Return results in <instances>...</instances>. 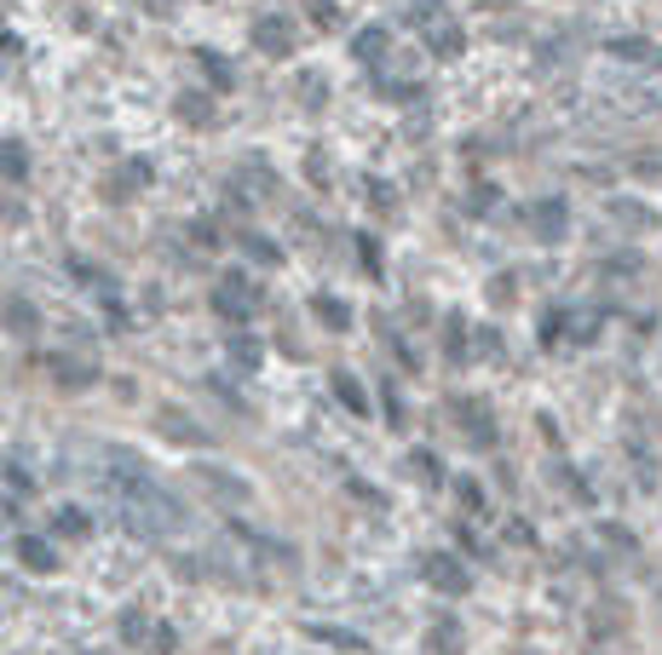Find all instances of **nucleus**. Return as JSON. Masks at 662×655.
<instances>
[{
	"instance_id": "obj_13",
	"label": "nucleus",
	"mask_w": 662,
	"mask_h": 655,
	"mask_svg": "<svg viewBox=\"0 0 662 655\" xmlns=\"http://www.w3.org/2000/svg\"><path fill=\"white\" fill-rule=\"evenodd\" d=\"M225 357H231L236 368H248V374H254V368L266 362V345H259L254 334H231V339H225Z\"/></svg>"
},
{
	"instance_id": "obj_25",
	"label": "nucleus",
	"mask_w": 662,
	"mask_h": 655,
	"mask_svg": "<svg viewBox=\"0 0 662 655\" xmlns=\"http://www.w3.org/2000/svg\"><path fill=\"white\" fill-rule=\"evenodd\" d=\"M438 17H444V12H438V7H432V0H420V7L409 12V24H415V29H432V24H438Z\"/></svg>"
},
{
	"instance_id": "obj_22",
	"label": "nucleus",
	"mask_w": 662,
	"mask_h": 655,
	"mask_svg": "<svg viewBox=\"0 0 662 655\" xmlns=\"http://www.w3.org/2000/svg\"><path fill=\"white\" fill-rule=\"evenodd\" d=\"M70 276H75V282H87V288H110L105 271H98V264H82V259H70Z\"/></svg>"
},
{
	"instance_id": "obj_11",
	"label": "nucleus",
	"mask_w": 662,
	"mask_h": 655,
	"mask_svg": "<svg viewBox=\"0 0 662 655\" xmlns=\"http://www.w3.org/2000/svg\"><path fill=\"white\" fill-rule=\"evenodd\" d=\"M311 317L323 328H334V334H346V328H352V305H340L334 294H311Z\"/></svg>"
},
{
	"instance_id": "obj_18",
	"label": "nucleus",
	"mask_w": 662,
	"mask_h": 655,
	"mask_svg": "<svg viewBox=\"0 0 662 655\" xmlns=\"http://www.w3.org/2000/svg\"><path fill=\"white\" fill-rule=\"evenodd\" d=\"M122 644H150V621H145V609H122Z\"/></svg>"
},
{
	"instance_id": "obj_8",
	"label": "nucleus",
	"mask_w": 662,
	"mask_h": 655,
	"mask_svg": "<svg viewBox=\"0 0 662 655\" xmlns=\"http://www.w3.org/2000/svg\"><path fill=\"white\" fill-rule=\"evenodd\" d=\"M0 322H7L12 328V334H41V311H35V305L29 299H7V305H0Z\"/></svg>"
},
{
	"instance_id": "obj_30",
	"label": "nucleus",
	"mask_w": 662,
	"mask_h": 655,
	"mask_svg": "<svg viewBox=\"0 0 662 655\" xmlns=\"http://www.w3.org/2000/svg\"><path fill=\"white\" fill-rule=\"evenodd\" d=\"M145 7H150V12H173V7H179V0H145Z\"/></svg>"
},
{
	"instance_id": "obj_10",
	"label": "nucleus",
	"mask_w": 662,
	"mask_h": 655,
	"mask_svg": "<svg viewBox=\"0 0 662 655\" xmlns=\"http://www.w3.org/2000/svg\"><path fill=\"white\" fill-rule=\"evenodd\" d=\"M387 52H392V35L387 29H357L352 35V58H357V64H380Z\"/></svg>"
},
{
	"instance_id": "obj_17",
	"label": "nucleus",
	"mask_w": 662,
	"mask_h": 655,
	"mask_svg": "<svg viewBox=\"0 0 662 655\" xmlns=\"http://www.w3.org/2000/svg\"><path fill=\"white\" fill-rule=\"evenodd\" d=\"M243 254H248V259H259V264H271V271L283 264V248H277L271 236H243Z\"/></svg>"
},
{
	"instance_id": "obj_4",
	"label": "nucleus",
	"mask_w": 662,
	"mask_h": 655,
	"mask_svg": "<svg viewBox=\"0 0 662 655\" xmlns=\"http://www.w3.org/2000/svg\"><path fill=\"white\" fill-rule=\"evenodd\" d=\"M196 483H203L213 500H231V506H243V500L254 495V489H248L243 478H236L231 466H196Z\"/></svg>"
},
{
	"instance_id": "obj_12",
	"label": "nucleus",
	"mask_w": 662,
	"mask_h": 655,
	"mask_svg": "<svg viewBox=\"0 0 662 655\" xmlns=\"http://www.w3.org/2000/svg\"><path fill=\"white\" fill-rule=\"evenodd\" d=\"M0 178H7V184L29 178V150L17 145V138H0Z\"/></svg>"
},
{
	"instance_id": "obj_9",
	"label": "nucleus",
	"mask_w": 662,
	"mask_h": 655,
	"mask_svg": "<svg viewBox=\"0 0 662 655\" xmlns=\"http://www.w3.org/2000/svg\"><path fill=\"white\" fill-rule=\"evenodd\" d=\"M329 385H334V397L346 403V415H369V392L357 385V374H346V368H334V374H329Z\"/></svg>"
},
{
	"instance_id": "obj_20",
	"label": "nucleus",
	"mask_w": 662,
	"mask_h": 655,
	"mask_svg": "<svg viewBox=\"0 0 662 655\" xmlns=\"http://www.w3.org/2000/svg\"><path fill=\"white\" fill-rule=\"evenodd\" d=\"M427 47H432L438 58H455V52H461V29H427Z\"/></svg>"
},
{
	"instance_id": "obj_28",
	"label": "nucleus",
	"mask_w": 662,
	"mask_h": 655,
	"mask_svg": "<svg viewBox=\"0 0 662 655\" xmlns=\"http://www.w3.org/2000/svg\"><path fill=\"white\" fill-rule=\"evenodd\" d=\"M357 259L369 264V271H380V254H375V236H357Z\"/></svg>"
},
{
	"instance_id": "obj_14",
	"label": "nucleus",
	"mask_w": 662,
	"mask_h": 655,
	"mask_svg": "<svg viewBox=\"0 0 662 655\" xmlns=\"http://www.w3.org/2000/svg\"><path fill=\"white\" fill-rule=\"evenodd\" d=\"M179 121H185V127H208V121H213V98L208 92H179Z\"/></svg>"
},
{
	"instance_id": "obj_5",
	"label": "nucleus",
	"mask_w": 662,
	"mask_h": 655,
	"mask_svg": "<svg viewBox=\"0 0 662 655\" xmlns=\"http://www.w3.org/2000/svg\"><path fill=\"white\" fill-rule=\"evenodd\" d=\"M17 564H24L29 576H52V569H58L52 535H17Z\"/></svg>"
},
{
	"instance_id": "obj_26",
	"label": "nucleus",
	"mask_w": 662,
	"mask_h": 655,
	"mask_svg": "<svg viewBox=\"0 0 662 655\" xmlns=\"http://www.w3.org/2000/svg\"><path fill=\"white\" fill-rule=\"evenodd\" d=\"M173 644H179V632H173L168 621H156V627H150V650H173Z\"/></svg>"
},
{
	"instance_id": "obj_2",
	"label": "nucleus",
	"mask_w": 662,
	"mask_h": 655,
	"mask_svg": "<svg viewBox=\"0 0 662 655\" xmlns=\"http://www.w3.org/2000/svg\"><path fill=\"white\" fill-rule=\"evenodd\" d=\"M254 305H259V294H248V276H225L213 288V311L225 317V322H248Z\"/></svg>"
},
{
	"instance_id": "obj_29",
	"label": "nucleus",
	"mask_w": 662,
	"mask_h": 655,
	"mask_svg": "<svg viewBox=\"0 0 662 655\" xmlns=\"http://www.w3.org/2000/svg\"><path fill=\"white\" fill-rule=\"evenodd\" d=\"M387 420H392V425H404V403H397L392 385H387Z\"/></svg>"
},
{
	"instance_id": "obj_27",
	"label": "nucleus",
	"mask_w": 662,
	"mask_h": 655,
	"mask_svg": "<svg viewBox=\"0 0 662 655\" xmlns=\"http://www.w3.org/2000/svg\"><path fill=\"white\" fill-rule=\"evenodd\" d=\"M455 495H461V500H467L473 511H478V506H485V489H478L473 478H461V483H455Z\"/></svg>"
},
{
	"instance_id": "obj_7",
	"label": "nucleus",
	"mask_w": 662,
	"mask_h": 655,
	"mask_svg": "<svg viewBox=\"0 0 662 655\" xmlns=\"http://www.w3.org/2000/svg\"><path fill=\"white\" fill-rule=\"evenodd\" d=\"M93 535V518L82 506H58L52 511V541H87Z\"/></svg>"
},
{
	"instance_id": "obj_24",
	"label": "nucleus",
	"mask_w": 662,
	"mask_h": 655,
	"mask_svg": "<svg viewBox=\"0 0 662 655\" xmlns=\"http://www.w3.org/2000/svg\"><path fill=\"white\" fill-rule=\"evenodd\" d=\"M616 58H651V40H605Z\"/></svg>"
},
{
	"instance_id": "obj_19",
	"label": "nucleus",
	"mask_w": 662,
	"mask_h": 655,
	"mask_svg": "<svg viewBox=\"0 0 662 655\" xmlns=\"http://www.w3.org/2000/svg\"><path fill=\"white\" fill-rule=\"evenodd\" d=\"M323 644H340V650H364V632H346V627H311Z\"/></svg>"
},
{
	"instance_id": "obj_6",
	"label": "nucleus",
	"mask_w": 662,
	"mask_h": 655,
	"mask_svg": "<svg viewBox=\"0 0 662 655\" xmlns=\"http://www.w3.org/2000/svg\"><path fill=\"white\" fill-rule=\"evenodd\" d=\"M156 425H162L168 443H185V448H203V443H208V432L185 415V408H162V415H156Z\"/></svg>"
},
{
	"instance_id": "obj_23",
	"label": "nucleus",
	"mask_w": 662,
	"mask_h": 655,
	"mask_svg": "<svg viewBox=\"0 0 662 655\" xmlns=\"http://www.w3.org/2000/svg\"><path fill=\"white\" fill-rule=\"evenodd\" d=\"M150 178H156V168H150L145 156H133V161H127V173H122V184H133V190H138V184H150Z\"/></svg>"
},
{
	"instance_id": "obj_16",
	"label": "nucleus",
	"mask_w": 662,
	"mask_h": 655,
	"mask_svg": "<svg viewBox=\"0 0 662 655\" xmlns=\"http://www.w3.org/2000/svg\"><path fill=\"white\" fill-rule=\"evenodd\" d=\"M196 64H203V75L213 81L219 92H231V87H236V75H231V64H225V52H208V47H203V52H196Z\"/></svg>"
},
{
	"instance_id": "obj_3",
	"label": "nucleus",
	"mask_w": 662,
	"mask_h": 655,
	"mask_svg": "<svg viewBox=\"0 0 662 655\" xmlns=\"http://www.w3.org/2000/svg\"><path fill=\"white\" fill-rule=\"evenodd\" d=\"M248 40H254V47L259 52H271V58H289L294 52V24H289V17H254V29H248Z\"/></svg>"
},
{
	"instance_id": "obj_21",
	"label": "nucleus",
	"mask_w": 662,
	"mask_h": 655,
	"mask_svg": "<svg viewBox=\"0 0 662 655\" xmlns=\"http://www.w3.org/2000/svg\"><path fill=\"white\" fill-rule=\"evenodd\" d=\"M0 472H7V483L17 489V495H29V489H35V478H29V466L17 460V455H7V466H0Z\"/></svg>"
},
{
	"instance_id": "obj_15",
	"label": "nucleus",
	"mask_w": 662,
	"mask_h": 655,
	"mask_svg": "<svg viewBox=\"0 0 662 655\" xmlns=\"http://www.w3.org/2000/svg\"><path fill=\"white\" fill-rule=\"evenodd\" d=\"M427 581L444 586V592H467V569H461L455 558H432V564H427Z\"/></svg>"
},
{
	"instance_id": "obj_1",
	"label": "nucleus",
	"mask_w": 662,
	"mask_h": 655,
	"mask_svg": "<svg viewBox=\"0 0 662 655\" xmlns=\"http://www.w3.org/2000/svg\"><path fill=\"white\" fill-rule=\"evenodd\" d=\"M47 374H52V385H64V392H87V385H98V362L75 357V351H52Z\"/></svg>"
}]
</instances>
